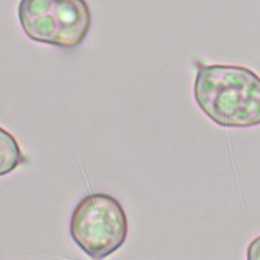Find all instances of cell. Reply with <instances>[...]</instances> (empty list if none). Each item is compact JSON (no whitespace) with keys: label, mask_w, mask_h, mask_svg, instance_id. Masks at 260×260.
Returning a JSON list of instances; mask_svg holds the SVG:
<instances>
[{"label":"cell","mask_w":260,"mask_h":260,"mask_svg":"<svg viewBox=\"0 0 260 260\" xmlns=\"http://www.w3.org/2000/svg\"><path fill=\"white\" fill-rule=\"evenodd\" d=\"M248 260H260V236L251 241L247 248Z\"/></svg>","instance_id":"5"},{"label":"cell","mask_w":260,"mask_h":260,"mask_svg":"<svg viewBox=\"0 0 260 260\" xmlns=\"http://www.w3.org/2000/svg\"><path fill=\"white\" fill-rule=\"evenodd\" d=\"M24 161L25 157L15 137L0 126V177L9 175Z\"/></svg>","instance_id":"4"},{"label":"cell","mask_w":260,"mask_h":260,"mask_svg":"<svg viewBox=\"0 0 260 260\" xmlns=\"http://www.w3.org/2000/svg\"><path fill=\"white\" fill-rule=\"evenodd\" d=\"M18 18L27 38L60 48H76L91 26L85 0H21Z\"/></svg>","instance_id":"3"},{"label":"cell","mask_w":260,"mask_h":260,"mask_svg":"<svg viewBox=\"0 0 260 260\" xmlns=\"http://www.w3.org/2000/svg\"><path fill=\"white\" fill-rule=\"evenodd\" d=\"M76 245L92 259H104L121 247L129 233V221L121 203L106 192L81 199L69 225Z\"/></svg>","instance_id":"2"},{"label":"cell","mask_w":260,"mask_h":260,"mask_svg":"<svg viewBox=\"0 0 260 260\" xmlns=\"http://www.w3.org/2000/svg\"><path fill=\"white\" fill-rule=\"evenodd\" d=\"M194 99L219 126L260 125V77L242 65H202L194 81Z\"/></svg>","instance_id":"1"}]
</instances>
